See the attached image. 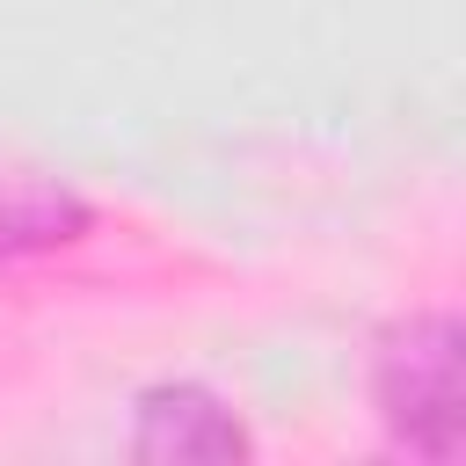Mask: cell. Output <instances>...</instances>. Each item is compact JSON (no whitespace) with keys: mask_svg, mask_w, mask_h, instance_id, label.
<instances>
[{"mask_svg":"<svg viewBox=\"0 0 466 466\" xmlns=\"http://www.w3.org/2000/svg\"><path fill=\"white\" fill-rule=\"evenodd\" d=\"M371 393H379L386 430L408 451L451 459V444H459V320L451 313H422V320L393 328L379 342Z\"/></svg>","mask_w":466,"mask_h":466,"instance_id":"cell-1","label":"cell"},{"mask_svg":"<svg viewBox=\"0 0 466 466\" xmlns=\"http://www.w3.org/2000/svg\"><path fill=\"white\" fill-rule=\"evenodd\" d=\"M131 451L138 459H248V430L204 386H153L138 393Z\"/></svg>","mask_w":466,"mask_h":466,"instance_id":"cell-2","label":"cell"},{"mask_svg":"<svg viewBox=\"0 0 466 466\" xmlns=\"http://www.w3.org/2000/svg\"><path fill=\"white\" fill-rule=\"evenodd\" d=\"M87 233V204L66 189H36V182H7L0 189V262L22 255H51L66 240Z\"/></svg>","mask_w":466,"mask_h":466,"instance_id":"cell-3","label":"cell"}]
</instances>
